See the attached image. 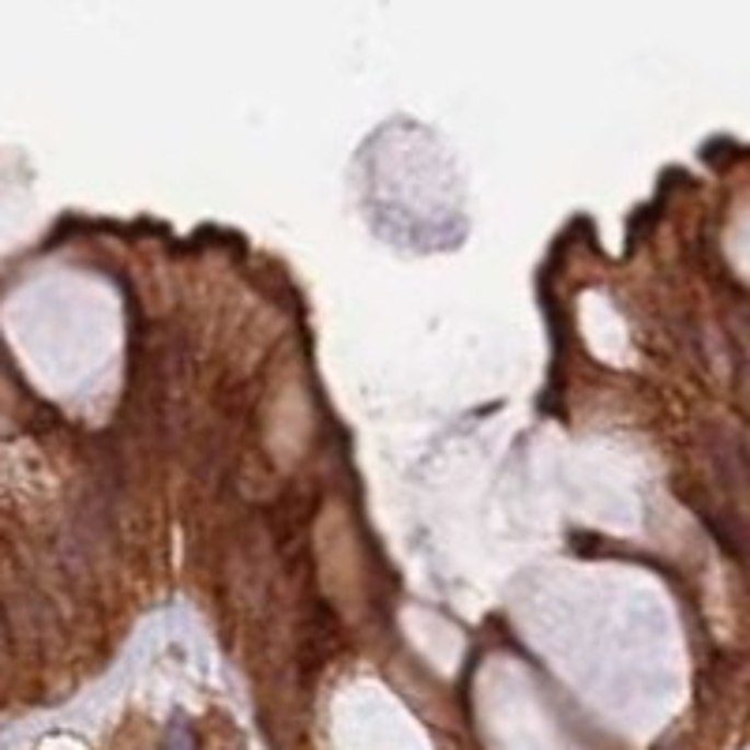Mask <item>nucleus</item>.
<instances>
[]
</instances>
